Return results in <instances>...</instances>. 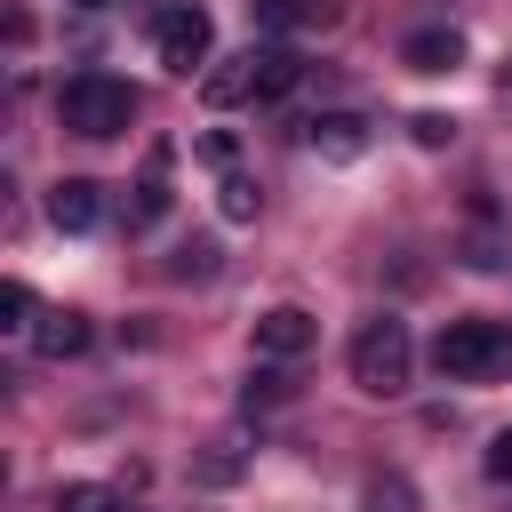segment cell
<instances>
[{"label": "cell", "instance_id": "cell-16", "mask_svg": "<svg viewBox=\"0 0 512 512\" xmlns=\"http://www.w3.org/2000/svg\"><path fill=\"white\" fill-rule=\"evenodd\" d=\"M360 504H368V512H416V488H408V480H400V472H376V480H368V496H360Z\"/></svg>", "mask_w": 512, "mask_h": 512}, {"label": "cell", "instance_id": "cell-7", "mask_svg": "<svg viewBox=\"0 0 512 512\" xmlns=\"http://www.w3.org/2000/svg\"><path fill=\"white\" fill-rule=\"evenodd\" d=\"M304 144H312L320 160L344 168V160L368 152V120H360V112H312V120H304Z\"/></svg>", "mask_w": 512, "mask_h": 512}, {"label": "cell", "instance_id": "cell-20", "mask_svg": "<svg viewBox=\"0 0 512 512\" xmlns=\"http://www.w3.org/2000/svg\"><path fill=\"white\" fill-rule=\"evenodd\" d=\"M232 472H240V440H216V456H200V480H208V488H224Z\"/></svg>", "mask_w": 512, "mask_h": 512}, {"label": "cell", "instance_id": "cell-14", "mask_svg": "<svg viewBox=\"0 0 512 512\" xmlns=\"http://www.w3.org/2000/svg\"><path fill=\"white\" fill-rule=\"evenodd\" d=\"M48 512H128V496H120V488H104V480H64Z\"/></svg>", "mask_w": 512, "mask_h": 512}, {"label": "cell", "instance_id": "cell-13", "mask_svg": "<svg viewBox=\"0 0 512 512\" xmlns=\"http://www.w3.org/2000/svg\"><path fill=\"white\" fill-rule=\"evenodd\" d=\"M296 48H256V104H272V96H288L296 88Z\"/></svg>", "mask_w": 512, "mask_h": 512}, {"label": "cell", "instance_id": "cell-21", "mask_svg": "<svg viewBox=\"0 0 512 512\" xmlns=\"http://www.w3.org/2000/svg\"><path fill=\"white\" fill-rule=\"evenodd\" d=\"M480 472H488L496 488H512V432H496V440H488V456H480Z\"/></svg>", "mask_w": 512, "mask_h": 512}, {"label": "cell", "instance_id": "cell-2", "mask_svg": "<svg viewBox=\"0 0 512 512\" xmlns=\"http://www.w3.org/2000/svg\"><path fill=\"white\" fill-rule=\"evenodd\" d=\"M56 120L72 128V136H128V120H136V88L128 80H112V72H72L64 88H56Z\"/></svg>", "mask_w": 512, "mask_h": 512}, {"label": "cell", "instance_id": "cell-1", "mask_svg": "<svg viewBox=\"0 0 512 512\" xmlns=\"http://www.w3.org/2000/svg\"><path fill=\"white\" fill-rule=\"evenodd\" d=\"M432 368H440V384H504L512 376V320H488V312L448 320L432 336Z\"/></svg>", "mask_w": 512, "mask_h": 512}, {"label": "cell", "instance_id": "cell-3", "mask_svg": "<svg viewBox=\"0 0 512 512\" xmlns=\"http://www.w3.org/2000/svg\"><path fill=\"white\" fill-rule=\"evenodd\" d=\"M408 376H416V336H408V320H368L360 336H352V384L368 392V400H400L408 392Z\"/></svg>", "mask_w": 512, "mask_h": 512}, {"label": "cell", "instance_id": "cell-15", "mask_svg": "<svg viewBox=\"0 0 512 512\" xmlns=\"http://www.w3.org/2000/svg\"><path fill=\"white\" fill-rule=\"evenodd\" d=\"M32 320H40V312H32V288H24V280H0V328H8V336H32Z\"/></svg>", "mask_w": 512, "mask_h": 512}, {"label": "cell", "instance_id": "cell-12", "mask_svg": "<svg viewBox=\"0 0 512 512\" xmlns=\"http://www.w3.org/2000/svg\"><path fill=\"white\" fill-rule=\"evenodd\" d=\"M168 216V144H152V160H144V184H136V200H128V224L144 232V224H160Z\"/></svg>", "mask_w": 512, "mask_h": 512}, {"label": "cell", "instance_id": "cell-4", "mask_svg": "<svg viewBox=\"0 0 512 512\" xmlns=\"http://www.w3.org/2000/svg\"><path fill=\"white\" fill-rule=\"evenodd\" d=\"M152 56H160L176 80H192L200 64H216V24H208V8H192V0L160 8V16H152Z\"/></svg>", "mask_w": 512, "mask_h": 512}, {"label": "cell", "instance_id": "cell-8", "mask_svg": "<svg viewBox=\"0 0 512 512\" xmlns=\"http://www.w3.org/2000/svg\"><path fill=\"white\" fill-rule=\"evenodd\" d=\"M400 64H408V72H456V64H464V32H456V24H424V32L400 40Z\"/></svg>", "mask_w": 512, "mask_h": 512}, {"label": "cell", "instance_id": "cell-9", "mask_svg": "<svg viewBox=\"0 0 512 512\" xmlns=\"http://www.w3.org/2000/svg\"><path fill=\"white\" fill-rule=\"evenodd\" d=\"M88 336H96V328H88L80 312H64V304L32 320V352H40V360H72V352H88Z\"/></svg>", "mask_w": 512, "mask_h": 512}, {"label": "cell", "instance_id": "cell-22", "mask_svg": "<svg viewBox=\"0 0 512 512\" xmlns=\"http://www.w3.org/2000/svg\"><path fill=\"white\" fill-rule=\"evenodd\" d=\"M272 400H288V384H280V376H256V384L240 392V408H248V416H256V408H272Z\"/></svg>", "mask_w": 512, "mask_h": 512}, {"label": "cell", "instance_id": "cell-17", "mask_svg": "<svg viewBox=\"0 0 512 512\" xmlns=\"http://www.w3.org/2000/svg\"><path fill=\"white\" fill-rule=\"evenodd\" d=\"M216 208H224V216H232V224H248V216H256V184H248V176H240V168H232V176H224V184H216Z\"/></svg>", "mask_w": 512, "mask_h": 512}, {"label": "cell", "instance_id": "cell-18", "mask_svg": "<svg viewBox=\"0 0 512 512\" xmlns=\"http://www.w3.org/2000/svg\"><path fill=\"white\" fill-rule=\"evenodd\" d=\"M408 136H416L424 152H440V144H456V120H448V112H416V120H408Z\"/></svg>", "mask_w": 512, "mask_h": 512}, {"label": "cell", "instance_id": "cell-6", "mask_svg": "<svg viewBox=\"0 0 512 512\" xmlns=\"http://www.w3.org/2000/svg\"><path fill=\"white\" fill-rule=\"evenodd\" d=\"M48 224H56V232H96V224H104V184L56 176V184H48Z\"/></svg>", "mask_w": 512, "mask_h": 512}, {"label": "cell", "instance_id": "cell-24", "mask_svg": "<svg viewBox=\"0 0 512 512\" xmlns=\"http://www.w3.org/2000/svg\"><path fill=\"white\" fill-rule=\"evenodd\" d=\"M80 8H112V0H80Z\"/></svg>", "mask_w": 512, "mask_h": 512}, {"label": "cell", "instance_id": "cell-5", "mask_svg": "<svg viewBox=\"0 0 512 512\" xmlns=\"http://www.w3.org/2000/svg\"><path fill=\"white\" fill-rule=\"evenodd\" d=\"M248 336H256V360H304L312 336H320V320H312L304 304H264Z\"/></svg>", "mask_w": 512, "mask_h": 512}, {"label": "cell", "instance_id": "cell-11", "mask_svg": "<svg viewBox=\"0 0 512 512\" xmlns=\"http://www.w3.org/2000/svg\"><path fill=\"white\" fill-rule=\"evenodd\" d=\"M248 16H256V32L288 40V32H312V24H328V0H248Z\"/></svg>", "mask_w": 512, "mask_h": 512}, {"label": "cell", "instance_id": "cell-10", "mask_svg": "<svg viewBox=\"0 0 512 512\" xmlns=\"http://www.w3.org/2000/svg\"><path fill=\"white\" fill-rule=\"evenodd\" d=\"M200 96H208L216 112H224V104H248V96H256V48H248V56L208 64V72H200Z\"/></svg>", "mask_w": 512, "mask_h": 512}, {"label": "cell", "instance_id": "cell-23", "mask_svg": "<svg viewBox=\"0 0 512 512\" xmlns=\"http://www.w3.org/2000/svg\"><path fill=\"white\" fill-rule=\"evenodd\" d=\"M200 160H208V168H224V176H232V136H200Z\"/></svg>", "mask_w": 512, "mask_h": 512}, {"label": "cell", "instance_id": "cell-19", "mask_svg": "<svg viewBox=\"0 0 512 512\" xmlns=\"http://www.w3.org/2000/svg\"><path fill=\"white\" fill-rule=\"evenodd\" d=\"M216 272V240H192V248H176V280H208Z\"/></svg>", "mask_w": 512, "mask_h": 512}]
</instances>
